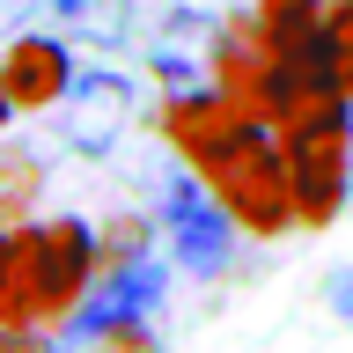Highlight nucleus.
Wrapping results in <instances>:
<instances>
[{
	"instance_id": "1",
	"label": "nucleus",
	"mask_w": 353,
	"mask_h": 353,
	"mask_svg": "<svg viewBox=\"0 0 353 353\" xmlns=\"http://www.w3.org/2000/svg\"><path fill=\"white\" fill-rule=\"evenodd\" d=\"M162 132H170L176 154H192V170L221 192V206L250 236H280V228L302 221L287 148L265 132V110H250L243 96H176Z\"/></svg>"
},
{
	"instance_id": "2",
	"label": "nucleus",
	"mask_w": 353,
	"mask_h": 353,
	"mask_svg": "<svg viewBox=\"0 0 353 353\" xmlns=\"http://www.w3.org/2000/svg\"><path fill=\"white\" fill-rule=\"evenodd\" d=\"M96 243L81 221H44V228H15V287H8V331L52 324L81 302Z\"/></svg>"
},
{
	"instance_id": "3",
	"label": "nucleus",
	"mask_w": 353,
	"mask_h": 353,
	"mask_svg": "<svg viewBox=\"0 0 353 353\" xmlns=\"http://www.w3.org/2000/svg\"><path fill=\"white\" fill-rule=\"evenodd\" d=\"M162 228H170V250L184 272H221L228 265V206H221L214 184L170 176L162 184Z\"/></svg>"
},
{
	"instance_id": "4",
	"label": "nucleus",
	"mask_w": 353,
	"mask_h": 353,
	"mask_svg": "<svg viewBox=\"0 0 353 353\" xmlns=\"http://www.w3.org/2000/svg\"><path fill=\"white\" fill-rule=\"evenodd\" d=\"M125 110H132L125 74H103V66L74 74V88L59 96V132H66V148H74V154H110V148H118Z\"/></svg>"
},
{
	"instance_id": "5",
	"label": "nucleus",
	"mask_w": 353,
	"mask_h": 353,
	"mask_svg": "<svg viewBox=\"0 0 353 353\" xmlns=\"http://www.w3.org/2000/svg\"><path fill=\"white\" fill-rule=\"evenodd\" d=\"M0 81H8V96L30 110L59 103L66 88H74V59H66V37L52 30V37H22L8 44V59H0Z\"/></svg>"
},
{
	"instance_id": "6",
	"label": "nucleus",
	"mask_w": 353,
	"mask_h": 353,
	"mask_svg": "<svg viewBox=\"0 0 353 353\" xmlns=\"http://www.w3.org/2000/svg\"><path fill=\"white\" fill-rule=\"evenodd\" d=\"M37 15L59 30V37L81 44H118L132 30V0H37Z\"/></svg>"
},
{
	"instance_id": "7",
	"label": "nucleus",
	"mask_w": 353,
	"mask_h": 353,
	"mask_svg": "<svg viewBox=\"0 0 353 353\" xmlns=\"http://www.w3.org/2000/svg\"><path fill=\"white\" fill-rule=\"evenodd\" d=\"M324 30H331V66H339V88L353 96V0H339V8H331Z\"/></svg>"
},
{
	"instance_id": "8",
	"label": "nucleus",
	"mask_w": 353,
	"mask_h": 353,
	"mask_svg": "<svg viewBox=\"0 0 353 353\" xmlns=\"http://www.w3.org/2000/svg\"><path fill=\"white\" fill-rule=\"evenodd\" d=\"M8 287H15V236L0 228V331H8Z\"/></svg>"
},
{
	"instance_id": "9",
	"label": "nucleus",
	"mask_w": 353,
	"mask_h": 353,
	"mask_svg": "<svg viewBox=\"0 0 353 353\" xmlns=\"http://www.w3.org/2000/svg\"><path fill=\"white\" fill-rule=\"evenodd\" d=\"M324 302H331V309H339V316H346V324H353V272H331Z\"/></svg>"
},
{
	"instance_id": "10",
	"label": "nucleus",
	"mask_w": 353,
	"mask_h": 353,
	"mask_svg": "<svg viewBox=\"0 0 353 353\" xmlns=\"http://www.w3.org/2000/svg\"><path fill=\"white\" fill-rule=\"evenodd\" d=\"M15 15H30V0H0V22H15Z\"/></svg>"
},
{
	"instance_id": "11",
	"label": "nucleus",
	"mask_w": 353,
	"mask_h": 353,
	"mask_svg": "<svg viewBox=\"0 0 353 353\" xmlns=\"http://www.w3.org/2000/svg\"><path fill=\"white\" fill-rule=\"evenodd\" d=\"M8 110H15V96H8V81H0V125H8Z\"/></svg>"
}]
</instances>
